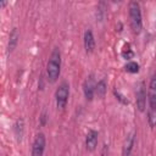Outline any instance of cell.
Returning <instances> with one entry per match:
<instances>
[{
  "label": "cell",
  "mask_w": 156,
  "mask_h": 156,
  "mask_svg": "<svg viewBox=\"0 0 156 156\" xmlns=\"http://www.w3.org/2000/svg\"><path fill=\"white\" fill-rule=\"evenodd\" d=\"M61 73V51L58 48H54L48 63H46V77L50 83H55Z\"/></svg>",
  "instance_id": "obj_1"
},
{
  "label": "cell",
  "mask_w": 156,
  "mask_h": 156,
  "mask_svg": "<svg viewBox=\"0 0 156 156\" xmlns=\"http://www.w3.org/2000/svg\"><path fill=\"white\" fill-rule=\"evenodd\" d=\"M128 15H129V23L130 28L134 34H139L143 28V17H141V9L138 1H130L128 6Z\"/></svg>",
  "instance_id": "obj_2"
},
{
  "label": "cell",
  "mask_w": 156,
  "mask_h": 156,
  "mask_svg": "<svg viewBox=\"0 0 156 156\" xmlns=\"http://www.w3.org/2000/svg\"><path fill=\"white\" fill-rule=\"evenodd\" d=\"M68 98H69V84L63 80L58 84V87L55 90V102L57 108L63 110L68 102Z\"/></svg>",
  "instance_id": "obj_3"
},
{
  "label": "cell",
  "mask_w": 156,
  "mask_h": 156,
  "mask_svg": "<svg viewBox=\"0 0 156 156\" xmlns=\"http://www.w3.org/2000/svg\"><path fill=\"white\" fill-rule=\"evenodd\" d=\"M147 102H149V110L147 112H156V71L152 73L149 88H147Z\"/></svg>",
  "instance_id": "obj_4"
},
{
  "label": "cell",
  "mask_w": 156,
  "mask_h": 156,
  "mask_svg": "<svg viewBox=\"0 0 156 156\" xmlns=\"http://www.w3.org/2000/svg\"><path fill=\"white\" fill-rule=\"evenodd\" d=\"M45 145H46V138L44 133H38L33 140L32 144V156H43L45 151Z\"/></svg>",
  "instance_id": "obj_5"
},
{
  "label": "cell",
  "mask_w": 156,
  "mask_h": 156,
  "mask_svg": "<svg viewBox=\"0 0 156 156\" xmlns=\"http://www.w3.org/2000/svg\"><path fill=\"white\" fill-rule=\"evenodd\" d=\"M146 98H147V93H146V87L144 82H140L138 89H136V94H135V101H136V107L140 112L145 111L146 107Z\"/></svg>",
  "instance_id": "obj_6"
},
{
  "label": "cell",
  "mask_w": 156,
  "mask_h": 156,
  "mask_svg": "<svg viewBox=\"0 0 156 156\" xmlns=\"http://www.w3.org/2000/svg\"><path fill=\"white\" fill-rule=\"evenodd\" d=\"M95 85L96 82L94 79V76L90 74L85 78L84 83H83V93H84V98L87 99V101H91L95 96Z\"/></svg>",
  "instance_id": "obj_7"
},
{
  "label": "cell",
  "mask_w": 156,
  "mask_h": 156,
  "mask_svg": "<svg viewBox=\"0 0 156 156\" xmlns=\"http://www.w3.org/2000/svg\"><path fill=\"white\" fill-rule=\"evenodd\" d=\"M98 141H99V133L95 129H89L85 136V147L89 152H93L98 147Z\"/></svg>",
  "instance_id": "obj_8"
},
{
  "label": "cell",
  "mask_w": 156,
  "mask_h": 156,
  "mask_svg": "<svg viewBox=\"0 0 156 156\" xmlns=\"http://www.w3.org/2000/svg\"><path fill=\"white\" fill-rule=\"evenodd\" d=\"M83 44H84V49H85V52H87V54L94 52L95 46H96V43H95V38H94V34H93L91 29H87V30L84 32V35H83Z\"/></svg>",
  "instance_id": "obj_9"
},
{
  "label": "cell",
  "mask_w": 156,
  "mask_h": 156,
  "mask_svg": "<svg viewBox=\"0 0 156 156\" xmlns=\"http://www.w3.org/2000/svg\"><path fill=\"white\" fill-rule=\"evenodd\" d=\"M134 143H135V133H129L123 143V146H122V156H130L132 154V150H133V146H134Z\"/></svg>",
  "instance_id": "obj_10"
},
{
  "label": "cell",
  "mask_w": 156,
  "mask_h": 156,
  "mask_svg": "<svg viewBox=\"0 0 156 156\" xmlns=\"http://www.w3.org/2000/svg\"><path fill=\"white\" fill-rule=\"evenodd\" d=\"M18 41H20V32L18 29L15 27L12 28V30L10 32V35H9V43H7V52H12L17 45H18Z\"/></svg>",
  "instance_id": "obj_11"
},
{
  "label": "cell",
  "mask_w": 156,
  "mask_h": 156,
  "mask_svg": "<svg viewBox=\"0 0 156 156\" xmlns=\"http://www.w3.org/2000/svg\"><path fill=\"white\" fill-rule=\"evenodd\" d=\"M107 93V83H106V79H100L99 82H96V85H95V95L100 99L105 98Z\"/></svg>",
  "instance_id": "obj_12"
},
{
  "label": "cell",
  "mask_w": 156,
  "mask_h": 156,
  "mask_svg": "<svg viewBox=\"0 0 156 156\" xmlns=\"http://www.w3.org/2000/svg\"><path fill=\"white\" fill-rule=\"evenodd\" d=\"M13 133H15V136L18 141L22 140V136H23V133H24V122L22 118H18L15 124H13Z\"/></svg>",
  "instance_id": "obj_13"
},
{
  "label": "cell",
  "mask_w": 156,
  "mask_h": 156,
  "mask_svg": "<svg viewBox=\"0 0 156 156\" xmlns=\"http://www.w3.org/2000/svg\"><path fill=\"white\" fill-rule=\"evenodd\" d=\"M139 69H140V66L135 61H129L124 65V71L128 73H138Z\"/></svg>",
  "instance_id": "obj_14"
},
{
  "label": "cell",
  "mask_w": 156,
  "mask_h": 156,
  "mask_svg": "<svg viewBox=\"0 0 156 156\" xmlns=\"http://www.w3.org/2000/svg\"><path fill=\"white\" fill-rule=\"evenodd\" d=\"M113 95L116 96V99H117L122 105H128V104H129V100H128V99H127V98H126V96H124L119 90L115 89V90H113Z\"/></svg>",
  "instance_id": "obj_15"
},
{
  "label": "cell",
  "mask_w": 156,
  "mask_h": 156,
  "mask_svg": "<svg viewBox=\"0 0 156 156\" xmlns=\"http://www.w3.org/2000/svg\"><path fill=\"white\" fill-rule=\"evenodd\" d=\"M121 55H122V57H123V58H126V60H130V58L134 56V52H133V50H130V49H129V45H128V48H127V49H123V50H122Z\"/></svg>",
  "instance_id": "obj_16"
},
{
  "label": "cell",
  "mask_w": 156,
  "mask_h": 156,
  "mask_svg": "<svg viewBox=\"0 0 156 156\" xmlns=\"http://www.w3.org/2000/svg\"><path fill=\"white\" fill-rule=\"evenodd\" d=\"M46 121H48V115L45 112L41 113V116L39 117V122H40V126H45L46 124Z\"/></svg>",
  "instance_id": "obj_17"
},
{
  "label": "cell",
  "mask_w": 156,
  "mask_h": 156,
  "mask_svg": "<svg viewBox=\"0 0 156 156\" xmlns=\"http://www.w3.org/2000/svg\"><path fill=\"white\" fill-rule=\"evenodd\" d=\"M6 4H7V2H6V1H1V2H0V5H1V6H5V5H6Z\"/></svg>",
  "instance_id": "obj_18"
},
{
  "label": "cell",
  "mask_w": 156,
  "mask_h": 156,
  "mask_svg": "<svg viewBox=\"0 0 156 156\" xmlns=\"http://www.w3.org/2000/svg\"><path fill=\"white\" fill-rule=\"evenodd\" d=\"M134 156H135V155H134Z\"/></svg>",
  "instance_id": "obj_19"
}]
</instances>
